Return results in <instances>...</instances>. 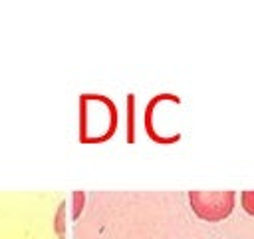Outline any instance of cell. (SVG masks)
Listing matches in <instances>:
<instances>
[{
    "label": "cell",
    "instance_id": "obj_3",
    "mask_svg": "<svg viewBox=\"0 0 254 239\" xmlns=\"http://www.w3.org/2000/svg\"><path fill=\"white\" fill-rule=\"evenodd\" d=\"M76 212H74V217H78V214H80V205H82V199H84V193L82 191H76Z\"/></svg>",
    "mask_w": 254,
    "mask_h": 239
},
{
    "label": "cell",
    "instance_id": "obj_2",
    "mask_svg": "<svg viewBox=\"0 0 254 239\" xmlns=\"http://www.w3.org/2000/svg\"><path fill=\"white\" fill-rule=\"evenodd\" d=\"M242 207H244V212L254 215V191H242Z\"/></svg>",
    "mask_w": 254,
    "mask_h": 239
},
{
    "label": "cell",
    "instance_id": "obj_1",
    "mask_svg": "<svg viewBox=\"0 0 254 239\" xmlns=\"http://www.w3.org/2000/svg\"><path fill=\"white\" fill-rule=\"evenodd\" d=\"M189 201L201 219L220 221L233 212L234 191H189Z\"/></svg>",
    "mask_w": 254,
    "mask_h": 239
}]
</instances>
